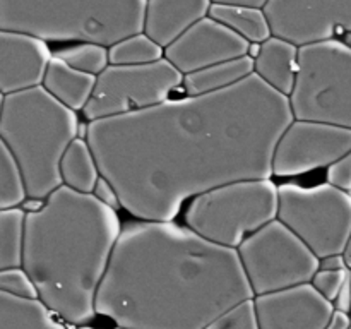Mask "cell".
I'll return each mask as SVG.
<instances>
[{
  "label": "cell",
  "instance_id": "cell-33",
  "mask_svg": "<svg viewBox=\"0 0 351 329\" xmlns=\"http://www.w3.org/2000/svg\"><path fill=\"white\" fill-rule=\"evenodd\" d=\"M346 264L345 259H343L341 254H336V256H328L319 259V267L317 269H326V271H338L345 269Z\"/></svg>",
  "mask_w": 351,
  "mask_h": 329
},
{
  "label": "cell",
  "instance_id": "cell-19",
  "mask_svg": "<svg viewBox=\"0 0 351 329\" xmlns=\"http://www.w3.org/2000/svg\"><path fill=\"white\" fill-rule=\"evenodd\" d=\"M252 74L254 60L245 55V57L233 58V60L185 74L182 79V89L185 96L209 95V93L225 91Z\"/></svg>",
  "mask_w": 351,
  "mask_h": 329
},
{
  "label": "cell",
  "instance_id": "cell-10",
  "mask_svg": "<svg viewBox=\"0 0 351 329\" xmlns=\"http://www.w3.org/2000/svg\"><path fill=\"white\" fill-rule=\"evenodd\" d=\"M184 75L168 60L144 65H108L96 75L91 98L82 108L88 122L141 112L167 101L182 88Z\"/></svg>",
  "mask_w": 351,
  "mask_h": 329
},
{
  "label": "cell",
  "instance_id": "cell-30",
  "mask_svg": "<svg viewBox=\"0 0 351 329\" xmlns=\"http://www.w3.org/2000/svg\"><path fill=\"white\" fill-rule=\"evenodd\" d=\"M326 170L328 184L351 195V149Z\"/></svg>",
  "mask_w": 351,
  "mask_h": 329
},
{
  "label": "cell",
  "instance_id": "cell-1",
  "mask_svg": "<svg viewBox=\"0 0 351 329\" xmlns=\"http://www.w3.org/2000/svg\"><path fill=\"white\" fill-rule=\"evenodd\" d=\"M291 120L287 96L252 74L225 91L88 122L84 139L123 211L173 221L202 192L273 177L274 144Z\"/></svg>",
  "mask_w": 351,
  "mask_h": 329
},
{
  "label": "cell",
  "instance_id": "cell-9",
  "mask_svg": "<svg viewBox=\"0 0 351 329\" xmlns=\"http://www.w3.org/2000/svg\"><path fill=\"white\" fill-rule=\"evenodd\" d=\"M235 250L254 297L311 283L319 267L317 257L278 219L247 236Z\"/></svg>",
  "mask_w": 351,
  "mask_h": 329
},
{
  "label": "cell",
  "instance_id": "cell-35",
  "mask_svg": "<svg viewBox=\"0 0 351 329\" xmlns=\"http://www.w3.org/2000/svg\"><path fill=\"white\" fill-rule=\"evenodd\" d=\"M267 0H211V3H219V5H245L263 9Z\"/></svg>",
  "mask_w": 351,
  "mask_h": 329
},
{
  "label": "cell",
  "instance_id": "cell-24",
  "mask_svg": "<svg viewBox=\"0 0 351 329\" xmlns=\"http://www.w3.org/2000/svg\"><path fill=\"white\" fill-rule=\"evenodd\" d=\"M163 58V48L141 33L130 34L108 47L110 65H144Z\"/></svg>",
  "mask_w": 351,
  "mask_h": 329
},
{
  "label": "cell",
  "instance_id": "cell-11",
  "mask_svg": "<svg viewBox=\"0 0 351 329\" xmlns=\"http://www.w3.org/2000/svg\"><path fill=\"white\" fill-rule=\"evenodd\" d=\"M350 149L351 129L293 119L274 144L271 173L278 178L300 177L331 167Z\"/></svg>",
  "mask_w": 351,
  "mask_h": 329
},
{
  "label": "cell",
  "instance_id": "cell-4",
  "mask_svg": "<svg viewBox=\"0 0 351 329\" xmlns=\"http://www.w3.org/2000/svg\"><path fill=\"white\" fill-rule=\"evenodd\" d=\"M75 137L77 113L51 98L41 86L3 96L0 139L19 167L26 197L45 201L60 187V160Z\"/></svg>",
  "mask_w": 351,
  "mask_h": 329
},
{
  "label": "cell",
  "instance_id": "cell-34",
  "mask_svg": "<svg viewBox=\"0 0 351 329\" xmlns=\"http://www.w3.org/2000/svg\"><path fill=\"white\" fill-rule=\"evenodd\" d=\"M350 328V315L343 314V312L335 310L331 319H329L328 326L324 329H348Z\"/></svg>",
  "mask_w": 351,
  "mask_h": 329
},
{
  "label": "cell",
  "instance_id": "cell-13",
  "mask_svg": "<svg viewBox=\"0 0 351 329\" xmlns=\"http://www.w3.org/2000/svg\"><path fill=\"white\" fill-rule=\"evenodd\" d=\"M247 48L249 43L243 38L206 16L168 45L163 50V58L185 75L221 62L245 57Z\"/></svg>",
  "mask_w": 351,
  "mask_h": 329
},
{
  "label": "cell",
  "instance_id": "cell-38",
  "mask_svg": "<svg viewBox=\"0 0 351 329\" xmlns=\"http://www.w3.org/2000/svg\"><path fill=\"white\" fill-rule=\"evenodd\" d=\"M338 40L341 41V43L345 45V47H348L350 50H351V31H348V33H345V34H341V36H339Z\"/></svg>",
  "mask_w": 351,
  "mask_h": 329
},
{
  "label": "cell",
  "instance_id": "cell-31",
  "mask_svg": "<svg viewBox=\"0 0 351 329\" xmlns=\"http://www.w3.org/2000/svg\"><path fill=\"white\" fill-rule=\"evenodd\" d=\"M91 195L95 199H98L103 206L113 209V211H119V209H122L120 208V199H119V194H117L115 187H113V185L110 184L105 177L98 178V182H96Z\"/></svg>",
  "mask_w": 351,
  "mask_h": 329
},
{
  "label": "cell",
  "instance_id": "cell-23",
  "mask_svg": "<svg viewBox=\"0 0 351 329\" xmlns=\"http://www.w3.org/2000/svg\"><path fill=\"white\" fill-rule=\"evenodd\" d=\"M24 221L21 208L0 209V269L23 266Z\"/></svg>",
  "mask_w": 351,
  "mask_h": 329
},
{
  "label": "cell",
  "instance_id": "cell-25",
  "mask_svg": "<svg viewBox=\"0 0 351 329\" xmlns=\"http://www.w3.org/2000/svg\"><path fill=\"white\" fill-rule=\"evenodd\" d=\"M53 55L64 60L69 67L95 77L110 65L108 48L95 43H72Z\"/></svg>",
  "mask_w": 351,
  "mask_h": 329
},
{
  "label": "cell",
  "instance_id": "cell-42",
  "mask_svg": "<svg viewBox=\"0 0 351 329\" xmlns=\"http://www.w3.org/2000/svg\"><path fill=\"white\" fill-rule=\"evenodd\" d=\"M115 329H129V328H119V326H117V328Z\"/></svg>",
  "mask_w": 351,
  "mask_h": 329
},
{
  "label": "cell",
  "instance_id": "cell-6",
  "mask_svg": "<svg viewBox=\"0 0 351 329\" xmlns=\"http://www.w3.org/2000/svg\"><path fill=\"white\" fill-rule=\"evenodd\" d=\"M278 185L271 178L237 180L189 201L185 226L215 245L237 249L247 236L276 219Z\"/></svg>",
  "mask_w": 351,
  "mask_h": 329
},
{
  "label": "cell",
  "instance_id": "cell-20",
  "mask_svg": "<svg viewBox=\"0 0 351 329\" xmlns=\"http://www.w3.org/2000/svg\"><path fill=\"white\" fill-rule=\"evenodd\" d=\"M0 329H69L38 298L0 293Z\"/></svg>",
  "mask_w": 351,
  "mask_h": 329
},
{
  "label": "cell",
  "instance_id": "cell-21",
  "mask_svg": "<svg viewBox=\"0 0 351 329\" xmlns=\"http://www.w3.org/2000/svg\"><path fill=\"white\" fill-rule=\"evenodd\" d=\"M58 171H60L62 185L81 194H91L96 182L101 177L88 141L82 136L75 137L69 144L60 160Z\"/></svg>",
  "mask_w": 351,
  "mask_h": 329
},
{
  "label": "cell",
  "instance_id": "cell-27",
  "mask_svg": "<svg viewBox=\"0 0 351 329\" xmlns=\"http://www.w3.org/2000/svg\"><path fill=\"white\" fill-rule=\"evenodd\" d=\"M204 329H261L256 308H254V300L249 298V300L233 305L232 308L213 319Z\"/></svg>",
  "mask_w": 351,
  "mask_h": 329
},
{
  "label": "cell",
  "instance_id": "cell-2",
  "mask_svg": "<svg viewBox=\"0 0 351 329\" xmlns=\"http://www.w3.org/2000/svg\"><path fill=\"white\" fill-rule=\"evenodd\" d=\"M235 249L175 221L120 228L95 300L96 315L129 329H204L252 298Z\"/></svg>",
  "mask_w": 351,
  "mask_h": 329
},
{
  "label": "cell",
  "instance_id": "cell-5",
  "mask_svg": "<svg viewBox=\"0 0 351 329\" xmlns=\"http://www.w3.org/2000/svg\"><path fill=\"white\" fill-rule=\"evenodd\" d=\"M146 0H0V29L112 47L143 31Z\"/></svg>",
  "mask_w": 351,
  "mask_h": 329
},
{
  "label": "cell",
  "instance_id": "cell-26",
  "mask_svg": "<svg viewBox=\"0 0 351 329\" xmlns=\"http://www.w3.org/2000/svg\"><path fill=\"white\" fill-rule=\"evenodd\" d=\"M26 199L23 177L12 153L0 139V209L19 208Z\"/></svg>",
  "mask_w": 351,
  "mask_h": 329
},
{
  "label": "cell",
  "instance_id": "cell-28",
  "mask_svg": "<svg viewBox=\"0 0 351 329\" xmlns=\"http://www.w3.org/2000/svg\"><path fill=\"white\" fill-rule=\"evenodd\" d=\"M0 293L17 298H38L36 288L23 267L0 269Z\"/></svg>",
  "mask_w": 351,
  "mask_h": 329
},
{
  "label": "cell",
  "instance_id": "cell-7",
  "mask_svg": "<svg viewBox=\"0 0 351 329\" xmlns=\"http://www.w3.org/2000/svg\"><path fill=\"white\" fill-rule=\"evenodd\" d=\"M293 119L351 129V50L339 40L298 48V71L288 96Z\"/></svg>",
  "mask_w": 351,
  "mask_h": 329
},
{
  "label": "cell",
  "instance_id": "cell-18",
  "mask_svg": "<svg viewBox=\"0 0 351 329\" xmlns=\"http://www.w3.org/2000/svg\"><path fill=\"white\" fill-rule=\"evenodd\" d=\"M95 82V75L84 74V72L69 67L57 55L51 53L43 81H41V88L58 103L77 113L82 112L86 103L91 98Z\"/></svg>",
  "mask_w": 351,
  "mask_h": 329
},
{
  "label": "cell",
  "instance_id": "cell-16",
  "mask_svg": "<svg viewBox=\"0 0 351 329\" xmlns=\"http://www.w3.org/2000/svg\"><path fill=\"white\" fill-rule=\"evenodd\" d=\"M209 7L211 0H146L143 33L165 50L208 16Z\"/></svg>",
  "mask_w": 351,
  "mask_h": 329
},
{
  "label": "cell",
  "instance_id": "cell-14",
  "mask_svg": "<svg viewBox=\"0 0 351 329\" xmlns=\"http://www.w3.org/2000/svg\"><path fill=\"white\" fill-rule=\"evenodd\" d=\"M261 329H324L331 319V302L311 283L252 297Z\"/></svg>",
  "mask_w": 351,
  "mask_h": 329
},
{
  "label": "cell",
  "instance_id": "cell-12",
  "mask_svg": "<svg viewBox=\"0 0 351 329\" xmlns=\"http://www.w3.org/2000/svg\"><path fill=\"white\" fill-rule=\"evenodd\" d=\"M263 10L271 36L298 48L351 31V0H267Z\"/></svg>",
  "mask_w": 351,
  "mask_h": 329
},
{
  "label": "cell",
  "instance_id": "cell-22",
  "mask_svg": "<svg viewBox=\"0 0 351 329\" xmlns=\"http://www.w3.org/2000/svg\"><path fill=\"white\" fill-rule=\"evenodd\" d=\"M209 17L228 27L247 43H263L271 36L269 23L263 9L245 5H219L211 3Z\"/></svg>",
  "mask_w": 351,
  "mask_h": 329
},
{
  "label": "cell",
  "instance_id": "cell-32",
  "mask_svg": "<svg viewBox=\"0 0 351 329\" xmlns=\"http://www.w3.org/2000/svg\"><path fill=\"white\" fill-rule=\"evenodd\" d=\"M332 308L338 312H343V314L350 315V312H351V271L348 273V276H346L343 287L339 288L335 302H332Z\"/></svg>",
  "mask_w": 351,
  "mask_h": 329
},
{
  "label": "cell",
  "instance_id": "cell-15",
  "mask_svg": "<svg viewBox=\"0 0 351 329\" xmlns=\"http://www.w3.org/2000/svg\"><path fill=\"white\" fill-rule=\"evenodd\" d=\"M50 57V47L45 41L0 29V95L41 86Z\"/></svg>",
  "mask_w": 351,
  "mask_h": 329
},
{
  "label": "cell",
  "instance_id": "cell-8",
  "mask_svg": "<svg viewBox=\"0 0 351 329\" xmlns=\"http://www.w3.org/2000/svg\"><path fill=\"white\" fill-rule=\"evenodd\" d=\"M276 219L317 259L343 254L351 233V195L326 184L278 185Z\"/></svg>",
  "mask_w": 351,
  "mask_h": 329
},
{
  "label": "cell",
  "instance_id": "cell-17",
  "mask_svg": "<svg viewBox=\"0 0 351 329\" xmlns=\"http://www.w3.org/2000/svg\"><path fill=\"white\" fill-rule=\"evenodd\" d=\"M298 71V47L281 38L269 36L261 43L259 55L254 58V74L273 91L290 96Z\"/></svg>",
  "mask_w": 351,
  "mask_h": 329
},
{
  "label": "cell",
  "instance_id": "cell-36",
  "mask_svg": "<svg viewBox=\"0 0 351 329\" xmlns=\"http://www.w3.org/2000/svg\"><path fill=\"white\" fill-rule=\"evenodd\" d=\"M41 206H43V201H40V199L26 197L23 201V204L19 206V208L23 209L24 212H34V211H38V209H40Z\"/></svg>",
  "mask_w": 351,
  "mask_h": 329
},
{
  "label": "cell",
  "instance_id": "cell-3",
  "mask_svg": "<svg viewBox=\"0 0 351 329\" xmlns=\"http://www.w3.org/2000/svg\"><path fill=\"white\" fill-rule=\"evenodd\" d=\"M117 211L60 185L26 212L23 269L38 300L71 328L95 321V300L120 235Z\"/></svg>",
  "mask_w": 351,
  "mask_h": 329
},
{
  "label": "cell",
  "instance_id": "cell-41",
  "mask_svg": "<svg viewBox=\"0 0 351 329\" xmlns=\"http://www.w3.org/2000/svg\"><path fill=\"white\" fill-rule=\"evenodd\" d=\"M348 329H351V312H350V328Z\"/></svg>",
  "mask_w": 351,
  "mask_h": 329
},
{
  "label": "cell",
  "instance_id": "cell-37",
  "mask_svg": "<svg viewBox=\"0 0 351 329\" xmlns=\"http://www.w3.org/2000/svg\"><path fill=\"white\" fill-rule=\"evenodd\" d=\"M341 256H343V259H345L346 267L351 271V233H350L348 240H346V245H345V249H343Z\"/></svg>",
  "mask_w": 351,
  "mask_h": 329
},
{
  "label": "cell",
  "instance_id": "cell-29",
  "mask_svg": "<svg viewBox=\"0 0 351 329\" xmlns=\"http://www.w3.org/2000/svg\"><path fill=\"white\" fill-rule=\"evenodd\" d=\"M348 273H350L348 267H345V269H338V271L317 269L314 276H312L311 284L314 287V290L317 291L321 297H324L326 300L332 304L336 295H338L339 288H341L343 283H345Z\"/></svg>",
  "mask_w": 351,
  "mask_h": 329
},
{
  "label": "cell",
  "instance_id": "cell-40",
  "mask_svg": "<svg viewBox=\"0 0 351 329\" xmlns=\"http://www.w3.org/2000/svg\"><path fill=\"white\" fill-rule=\"evenodd\" d=\"M2 101H3V96L0 95V110H2Z\"/></svg>",
  "mask_w": 351,
  "mask_h": 329
},
{
  "label": "cell",
  "instance_id": "cell-39",
  "mask_svg": "<svg viewBox=\"0 0 351 329\" xmlns=\"http://www.w3.org/2000/svg\"><path fill=\"white\" fill-rule=\"evenodd\" d=\"M72 329H91V328H88V326H77V328H72Z\"/></svg>",
  "mask_w": 351,
  "mask_h": 329
}]
</instances>
